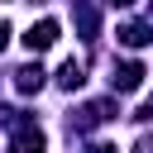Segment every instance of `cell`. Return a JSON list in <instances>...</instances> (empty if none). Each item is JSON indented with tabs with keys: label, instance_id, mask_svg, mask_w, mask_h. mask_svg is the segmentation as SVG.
Listing matches in <instances>:
<instances>
[{
	"label": "cell",
	"instance_id": "cell-1",
	"mask_svg": "<svg viewBox=\"0 0 153 153\" xmlns=\"http://www.w3.org/2000/svg\"><path fill=\"white\" fill-rule=\"evenodd\" d=\"M120 110H115V100H86L81 110H72V129H96V124H105V120H115Z\"/></svg>",
	"mask_w": 153,
	"mask_h": 153
},
{
	"label": "cell",
	"instance_id": "cell-2",
	"mask_svg": "<svg viewBox=\"0 0 153 153\" xmlns=\"http://www.w3.org/2000/svg\"><path fill=\"white\" fill-rule=\"evenodd\" d=\"M48 148V139H43V129L24 115L19 124H14V139H10V153H43Z\"/></svg>",
	"mask_w": 153,
	"mask_h": 153
},
{
	"label": "cell",
	"instance_id": "cell-3",
	"mask_svg": "<svg viewBox=\"0 0 153 153\" xmlns=\"http://www.w3.org/2000/svg\"><path fill=\"white\" fill-rule=\"evenodd\" d=\"M53 43H57V19H33L24 29V48L29 53H48Z\"/></svg>",
	"mask_w": 153,
	"mask_h": 153
},
{
	"label": "cell",
	"instance_id": "cell-4",
	"mask_svg": "<svg viewBox=\"0 0 153 153\" xmlns=\"http://www.w3.org/2000/svg\"><path fill=\"white\" fill-rule=\"evenodd\" d=\"M143 76H148V72H143V62H120V67L110 72V86L124 96V91H139V86H143Z\"/></svg>",
	"mask_w": 153,
	"mask_h": 153
},
{
	"label": "cell",
	"instance_id": "cell-5",
	"mask_svg": "<svg viewBox=\"0 0 153 153\" xmlns=\"http://www.w3.org/2000/svg\"><path fill=\"white\" fill-rule=\"evenodd\" d=\"M115 38H120L124 48H148V43H153V29H148L143 19H124V24L115 29Z\"/></svg>",
	"mask_w": 153,
	"mask_h": 153
},
{
	"label": "cell",
	"instance_id": "cell-6",
	"mask_svg": "<svg viewBox=\"0 0 153 153\" xmlns=\"http://www.w3.org/2000/svg\"><path fill=\"white\" fill-rule=\"evenodd\" d=\"M43 81H48V72H43L38 62H29V67H19V72H14V91H19V96L43 91Z\"/></svg>",
	"mask_w": 153,
	"mask_h": 153
},
{
	"label": "cell",
	"instance_id": "cell-7",
	"mask_svg": "<svg viewBox=\"0 0 153 153\" xmlns=\"http://www.w3.org/2000/svg\"><path fill=\"white\" fill-rule=\"evenodd\" d=\"M81 81H86V62H76V57H67V62L57 67V86H62V91H76Z\"/></svg>",
	"mask_w": 153,
	"mask_h": 153
},
{
	"label": "cell",
	"instance_id": "cell-8",
	"mask_svg": "<svg viewBox=\"0 0 153 153\" xmlns=\"http://www.w3.org/2000/svg\"><path fill=\"white\" fill-rule=\"evenodd\" d=\"M96 24H100V19H96V10H91V5H81V10H76V29H81L86 38H96Z\"/></svg>",
	"mask_w": 153,
	"mask_h": 153
},
{
	"label": "cell",
	"instance_id": "cell-9",
	"mask_svg": "<svg viewBox=\"0 0 153 153\" xmlns=\"http://www.w3.org/2000/svg\"><path fill=\"white\" fill-rule=\"evenodd\" d=\"M19 120H24L19 110H10V105H0V124H19Z\"/></svg>",
	"mask_w": 153,
	"mask_h": 153
},
{
	"label": "cell",
	"instance_id": "cell-10",
	"mask_svg": "<svg viewBox=\"0 0 153 153\" xmlns=\"http://www.w3.org/2000/svg\"><path fill=\"white\" fill-rule=\"evenodd\" d=\"M134 153H153V134H143V139L134 143Z\"/></svg>",
	"mask_w": 153,
	"mask_h": 153
},
{
	"label": "cell",
	"instance_id": "cell-11",
	"mask_svg": "<svg viewBox=\"0 0 153 153\" xmlns=\"http://www.w3.org/2000/svg\"><path fill=\"white\" fill-rule=\"evenodd\" d=\"M134 120H153V96H148V100L139 105V115H134Z\"/></svg>",
	"mask_w": 153,
	"mask_h": 153
},
{
	"label": "cell",
	"instance_id": "cell-12",
	"mask_svg": "<svg viewBox=\"0 0 153 153\" xmlns=\"http://www.w3.org/2000/svg\"><path fill=\"white\" fill-rule=\"evenodd\" d=\"M5 43H10V24L0 19V53H5Z\"/></svg>",
	"mask_w": 153,
	"mask_h": 153
},
{
	"label": "cell",
	"instance_id": "cell-13",
	"mask_svg": "<svg viewBox=\"0 0 153 153\" xmlns=\"http://www.w3.org/2000/svg\"><path fill=\"white\" fill-rule=\"evenodd\" d=\"M86 153H115V143H91Z\"/></svg>",
	"mask_w": 153,
	"mask_h": 153
},
{
	"label": "cell",
	"instance_id": "cell-14",
	"mask_svg": "<svg viewBox=\"0 0 153 153\" xmlns=\"http://www.w3.org/2000/svg\"><path fill=\"white\" fill-rule=\"evenodd\" d=\"M105 5H110V10H129L134 0H105Z\"/></svg>",
	"mask_w": 153,
	"mask_h": 153
}]
</instances>
